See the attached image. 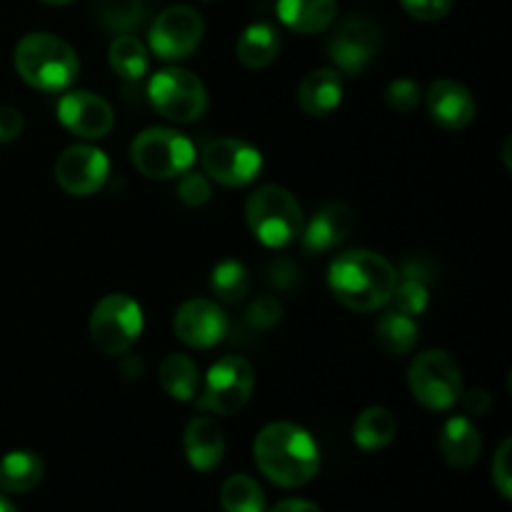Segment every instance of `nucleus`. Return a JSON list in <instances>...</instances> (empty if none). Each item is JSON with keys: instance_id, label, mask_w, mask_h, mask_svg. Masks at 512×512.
Returning <instances> with one entry per match:
<instances>
[{"instance_id": "a878e982", "label": "nucleus", "mask_w": 512, "mask_h": 512, "mask_svg": "<svg viewBox=\"0 0 512 512\" xmlns=\"http://www.w3.org/2000/svg\"><path fill=\"white\" fill-rule=\"evenodd\" d=\"M375 340L390 355H408L418 343V323L410 315L388 310L375 323Z\"/></svg>"}, {"instance_id": "f8f14e48", "label": "nucleus", "mask_w": 512, "mask_h": 512, "mask_svg": "<svg viewBox=\"0 0 512 512\" xmlns=\"http://www.w3.org/2000/svg\"><path fill=\"white\" fill-rule=\"evenodd\" d=\"M203 170L215 183L243 188L260 175L263 155L240 138H215L203 148Z\"/></svg>"}, {"instance_id": "aec40b11", "label": "nucleus", "mask_w": 512, "mask_h": 512, "mask_svg": "<svg viewBox=\"0 0 512 512\" xmlns=\"http://www.w3.org/2000/svg\"><path fill=\"white\" fill-rule=\"evenodd\" d=\"M438 445L445 463L458 470H465L478 463L480 450H483V440H480L478 428L465 415H453V418L445 420Z\"/></svg>"}, {"instance_id": "ddd939ff", "label": "nucleus", "mask_w": 512, "mask_h": 512, "mask_svg": "<svg viewBox=\"0 0 512 512\" xmlns=\"http://www.w3.org/2000/svg\"><path fill=\"white\" fill-rule=\"evenodd\" d=\"M110 173L108 155L93 145H70L55 160V180L60 188L75 198L98 193Z\"/></svg>"}, {"instance_id": "39448f33", "label": "nucleus", "mask_w": 512, "mask_h": 512, "mask_svg": "<svg viewBox=\"0 0 512 512\" xmlns=\"http://www.w3.org/2000/svg\"><path fill=\"white\" fill-rule=\"evenodd\" d=\"M130 160L145 178H180L185 170L193 168L195 145L180 130L145 128L130 143Z\"/></svg>"}, {"instance_id": "6ab92c4d", "label": "nucleus", "mask_w": 512, "mask_h": 512, "mask_svg": "<svg viewBox=\"0 0 512 512\" xmlns=\"http://www.w3.org/2000/svg\"><path fill=\"white\" fill-rule=\"evenodd\" d=\"M343 100V75L335 68L310 70L298 88V105L310 118H325Z\"/></svg>"}, {"instance_id": "72a5a7b5", "label": "nucleus", "mask_w": 512, "mask_h": 512, "mask_svg": "<svg viewBox=\"0 0 512 512\" xmlns=\"http://www.w3.org/2000/svg\"><path fill=\"white\" fill-rule=\"evenodd\" d=\"M280 318H283V305L273 295H260V298L253 300L248 310L250 325H255L258 330L273 328V325L280 323Z\"/></svg>"}, {"instance_id": "a19ab883", "label": "nucleus", "mask_w": 512, "mask_h": 512, "mask_svg": "<svg viewBox=\"0 0 512 512\" xmlns=\"http://www.w3.org/2000/svg\"><path fill=\"white\" fill-rule=\"evenodd\" d=\"M0 512H18L13 508V503H10L8 498H5V495H0Z\"/></svg>"}, {"instance_id": "4c0bfd02", "label": "nucleus", "mask_w": 512, "mask_h": 512, "mask_svg": "<svg viewBox=\"0 0 512 512\" xmlns=\"http://www.w3.org/2000/svg\"><path fill=\"white\" fill-rule=\"evenodd\" d=\"M463 405L468 410V415H478L480 418V415H485L493 408V400H490V395L483 388H473L468 393H463Z\"/></svg>"}, {"instance_id": "c756f323", "label": "nucleus", "mask_w": 512, "mask_h": 512, "mask_svg": "<svg viewBox=\"0 0 512 512\" xmlns=\"http://www.w3.org/2000/svg\"><path fill=\"white\" fill-rule=\"evenodd\" d=\"M225 512H265V493L250 475H233L220 488Z\"/></svg>"}, {"instance_id": "2eb2a0df", "label": "nucleus", "mask_w": 512, "mask_h": 512, "mask_svg": "<svg viewBox=\"0 0 512 512\" xmlns=\"http://www.w3.org/2000/svg\"><path fill=\"white\" fill-rule=\"evenodd\" d=\"M228 325L225 310L208 298L185 300L173 318V330L180 343L195 350H208L223 343L228 335Z\"/></svg>"}, {"instance_id": "dca6fc26", "label": "nucleus", "mask_w": 512, "mask_h": 512, "mask_svg": "<svg viewBox=\"0 0 512 512\" xmlns=\"http://www.w3.org/2000/svg\"><path fill=\"white\" fill-rule=\"evenodd\" d=\"M423 100L428 105L430 118L445 130L468 128L475 120V110H478L473 93L463 83L450 78L435 80L428 93L423 95Z\"/></svg>"}, {"instance_id": "5701e85b", "label": "nucleus", "mask_w": 512, "mask_h": 512, "mask_svg": "<svg viewBox=\"0 0 512 512\" xmlns=\"http://www.w3.org/2000/svg\"><path fill=\"white\" fill-rule=\"evenodd\" d=\"M280 53V35L273 25L253 23L240 33L235 43V55L250 70H263L275 63Z\"/></svg>"}, {"instance_id": "0eeeda50", "label": "nucleus", "mask_w": 512, "mask_h": 512, "mask_svg": "<svg viewBox=\"0 0 512 512\" xmlns=\"http://www.w3.org/2000/svg\"><path fill=\"white\" fill-rule=\"evenodd\" d=\"M90 340L105 355H125L143 333V310L130 295L110 293L90 313Z\"/></svg>"}, {"instance_id": "6e6552de", "label": "nucleus", "mask_w": 512, "mask_h": 512, "mask_svg": "<svg viewBox=\"0 0 512 512\" xmlns=\"http://www.w3.org/2000/svg\"><path fill=\"white\" fill-rule=\"evenodd\" d=\"M150 105L173 123H193L208 108V90L203 80L185 68H165L150 78Z\"/></svg>"}, {"instance_id": "f3484780", "label": "nucleus", "mask_w": 512, "mask_h": 512, "mask_svg": "<svg viewBox=\"0 0 512 512\" xmlns=\"http://www.w3.org/2000/svg\"><path fill=\"white\" fill-rule=\"evenodd\" d=\"M353 230V210L345 203H328L303 223V250L310 255H323L338 248Z\"/></svg>"}, {"instance_id": "7ed1b4c3", "label": "nucleus", "mask_w": 512, "mask_h": 512, "mask_svg": "<svg viewBox=\"0 0 512 512\" xmlns=\"http://www.w3.org/2000/svg\"><path fill=\"white\" fill-rule=\"evenodd\" d=\"M15 70L20 78L43 93L68 90L78 78V55L53 33H28L15 45Z\"/></svg>"}, {"instance_id": "cd10ccee", "label": "nucleus", "mask_w": 512, "mask_h": 512, "mask_svg": "<svg viewBox=\"0 0 512 512\" xmlns=\"http://www.w3.org/2000/svg\"><path fill=\"white\" fill-rule=\"evenodd\" d=\"M108 63L120 78L140 80L148 73V48L135 35L123 33L110 43Z\"/></svg>"}, {"instance_id": "f704fd0d", "label": "nucleus", "mask_w": 512, "mask_h": 512, "mask_svg": "<svg viewBox=\"0 0 512 512\" xmlns=\"http://www.w3.org/2000/svg\"><path fill=\"white\" fill-rule=\"evenodd\" d=\"M510 450H512V440H510V438H505L503 443H500L498 453H495V458H493V468H490V473H493V483H495V488H498V493L503 495L505 500H512Z\"/></svg>"}, {"instance_id": "9d476101", "label": "nucleus", "mask_w": 512, "mask_h": 512, "mask_svg": "<svg viewBox=\"0 0 512 512\" xmlns=\"http://www.w3.org/2000/svg\"><path fill=\"white\" fill-rule=\"evenodd\" d=\"M383 35L373 20L363 15H350L328 40V55L340 75H360L378 58Z\"/></svg>"}, {"instance_id": "f257e3e1", "label": "nucleus", "mask_w": 512, "mask_h": 512, "mask_svg": "<svg viewBox=\"0 0 512 512\" xmlns=\"http://www.w3.org/2000/svg\"><path fill=\"white\" fill-rule=\"evenodd\" d=\"M398 285V270L385 255L373 250L340 253L328 268V288L335 300L355 313H373L385 308Z\"/></svg>"}, {"instance_id": "393cba45", "label": "nucleus", "mask_w": 512, "mask_h": 512, "mask_svg": "<svg viewBox=\"0 0 512 512\" xmlns=\"http://www.w3.org/2000/svg\"><path fill=\"white\" fill-rule=\"evenodd\" d=\"M395 433H398V423H395V415L388 408H365L363 413L355 418L353 423V440L360 450H383L393 443Z\"/></svg>"}, {"instance_id": "4be33fe9", "label": "nucleus", "mask_w": 512, "mask_h": 512, "mask_svg": "<svg viewBox=\"0 0 512 512\" xmlns=\"http://www.w3.org/2000/svg\"><path fill=\"white\" fill-rule=\"evenodd\" d=\"M45 478V463L38 453L13 450L0 460V490L13 495H25L38 488Z\"/></svg>"}, {"instance_id": "f03ea898", "label": "nucleus", "mask_w": 512, "mask_h": 512, "mask_svg": "<svg viewBox=\"0 0 512 512\" xmlns=\"http://www.w3.org/2000/svg\"><path fill=\"white\" fill-rule=\"evenodd\" d=\"M258 470L280 488H303L318 475L320 450L313 435L295 423H270L255 435Z\"/></svg>"}, {"instance_id": "79ce46f5", "label": "nucleus", "mask_w": 512, "mask_h": 512, "mask_svg": "<svg viewBox=\"0 0 512 512\" xmlns=\"http://www.w3.org/2000/svg\"><path fill=\"white\" fill-rule=\"evenodd\" d=\"M510 143H512V138H508V140H505V148H503V160H505V168H512V165H510Z\"/></svg>"}, {"instance_id": "e433bc0d", "label": "nucleus", "mask_w": 512, "mask_h": 512, "mask_svg": "<svg viewBox=\"0 0 512 512\" xmlns=\"http://www.w3.org/2000/svg\"><path fill=\"white\" fill-rule=\"evenodd\" d=\"M23 125V115H20L18 108L0 105V145L18 138V135L23 133Z\"/></svg>"}, {"instance_id": "ea45409f", "label": "nucleus", "mask_w": 512, "mask_h": 512, "mask_svg": "<svg viewBox=\"0 0 512 512\" xmlns=\"http://www.w3.org/2000/svg\"><path fill=\"white\" fill-rule=\"evenodd\" d=\"M120 373L125 375V378H135L138 380L140 375H143V363H140V358H135V355H128V358L123 360V365H120Z\"/></svg>"}, {"instance_id": "58836bf2", "label": "nucleus", "mask_w": 512, "mask_h": 512, "mask_svg": "<svg viewBox=\"0 0 512 512\" xmlns=\"http://www.w3.org/2000/svg\"><path fill=\"white\" fill-rule=\"evenodd\" d=\"M270 512H323L315 503H308V500H280Z\"/></svg>"}, {"instance_id": "c9c22d12", "label": "nucleus", "mask_w": 512, "mask_h": 512, "mask_svg": "<svg viewBox=\"0 0 512 512\" xmlns=\"http://www.w3.org/2000/svg\"><path fill=\"white\" fill-rule=\"evenodd\" d=\"M405 13L423 23H433V20H443L453 8V0H400Z\"/></svg>"}, {"instance_id": "bb28decb", "label": "nucleus", "mask_w": 512, "mask_h": 512, "mask_svg": "<svg viewBox=\"0 0 512 512\" xmlns=\"http://www.w3.org/2000/svg\"><path fill=\"white\" fill-rule=\"evenodd\" d=\"M210 290L225 305H240L250 293V275L240 260H220L210 273Z\"/></svg>"}, {"instance_id": "423d86ee", "label": "nucleus", "mask_w": 512, "mask_h": 512, "mask_svg": "<svg viewBox=\"0 0 512 512\" xmlns=\"http://www.w3.org/2000/svg\"><path fill=\"white\" fill-rule=\"evenodd\" d=\"M408 388L423 408L448 410L463 395V370L445 350H425L408 368Z\"/></svg>"}, {"instance_id": "4468645a", "label": "nucleus", "mask_w": 512, "mask_h": 512, "mask_svg": "<svg viewBox=\"0 0 512 512\" xmlns=\"http://www.w3.org/2000/svg\"><path fill=\"white\" fill-rule=\"evenodd\" d=\"M58 120L65 130L85 140H100L113 130V105L90 90H68L58 100Z\"/></svg>"}, {"instance_id": "2f4dec72", "label": "nucleus", "mask_w": 512, "mask_h": 512, "mask_svg": "<svg viewBox=\"0 0 512 512\" xmlns=\"http://www.w3.org/2000/svg\"><path fill=\"white\" fill-rule=\"evenodd\" d=\"M420 103H423V93H420V85L415 83V80L400 78L393 80V83L385 88V105H388L390 110H395V113L408 115L413 113Z\"/></svg>"}, {"instance_id": "473e14b6", "label": "nucleus", "mask_w": 512, "mask_h": 512, "mask_svg": "<svg viewBox=\"0 0 512 512\" xmlns=\"http://www.w3.org/2000/svg\"><path fill=\"white\" fill-rule=\"evenodd\" d=\"M178 195L185 205H190V208H200V205H205L210 200L208 175L185 170L178 180Z\"/></svg>"}, {"instance_id": "7c9ffc66", "label": "nucleus", "mask_w": 512, "mask_h": 512, "mask_svg": "<svg viewBox=\"0 0 512 512\" xmlns=\"http://www.w3.org/2000/svg\"><path fill=\"white\" fill-rule=\"evenodd\" d=\"M390 303H393V310L410 315V318H415V315H423L425 310H428V303H430L428 285L418 278H405V275H403V280H400V275H398V285H395Z\"/></svg>"}, {"instance_id": "37998d69", "label": "nucleus", "mask_w": 512, "mask_h": 512, "mask_svg": "<svg viewBox=\"0 0 512 512\" xmlns=\"http://www.w3.org/2000/svg\"><path fill=\"white\" fill-rule=\"evenodd\" d=\"M40 3H45V5H68V3H73V0H40Z\"/></svg>"}, {"instance_id": "a211bd4d", "label": "nucleus", "mask_w": 512, "mask_h": 512, "mask_svg": "<svg viewBox=\"0 0 512 512\" xmlns=\"http://www.w3.org/2000/svg\"><path fill=\"white\" fill-rule=\"evenodd\" d=\"M185 458L198 473H210L223 463L225 455V435L218 420L210 415H198L185 425L183 435Z\"/></svg>"}, {"instance_id": "20e7f679", "label": "nucleus", "mask_w": 512, "mask_h": 512, "mask_svg": "<svg viewBox=\"0 0 512 512\" xmlns=\"http://www.w3.org/2000/svg\"><path fill=\"white\" fill-rule=\"evenodd\" d=\"M250 233L268 248H285L303 233L305 215L300 203L283 185H263L245 203Z\"/></svg>"}, {"instance_id": "1a4fd4ad", "label": "nucleus", "mask_w": 512, "mask_h": 512, "mask_svg": "<svg viewBox=\"0 0 512 512\" xmlns=\"http://www.w3.org/2000/svg\"><path fill=\"white\" fill-rule=\"evenodd\" d=\"M255 388V370L240 355H225L210 365L205 375L203 398H195L200 410L215 415H235L250 400Z\"/></svg>"}, {"instance_id": "b1692460", "label": "nucleus", "mask_w": 512, "mask_h": 512, "mask_svg": "<svg viewBox=\"0 0 512 512\" xmlns=\"http://www.w3.org/2000/svg\"><path fill=\"white\" fill-rule=\"evenodd\" d=\"M158 380L163 385L165 393L180 403H193L198 398L200 388V373L193 358L185 353H170L165 355L163 363L158 368Z\"/></svg>"}, {"instance_id": "9b49d317", "label": "nucleus", "mask_w": 512, "mask_h": 512, "mask_svg": "<svg viewBox=\"0 0 512 512\" xmlns=\"http://www.w3.org/2000/svg\"><path fill=\"white\" fill-rule=\"evenodd\" d=\"M203 15L190 5H170L150 25L148 43L163 60H185L203 40Z\"/></svg>"}, {"instance_id": "c85d7f7f", "label": "nucleus", "mask_w": 512, "mask_h": 512, "mask_svg": "<svg viewBox=\"0 0 512 512\" xmlns=\"http://www.w3.org/2000/svg\"><path fill=\"white\" fill-rule=\"evenodd\" d=\"M95 20L110 33H130L143 23L145 0H93Z\"/></svg>"}, {"instance_id": "412c9836", "label": "nucleus", "mask_w": 512, "mask_h": 512, "mask_svg": "<svg viewBox=\"0 0 512 512\" xmlns=\"http://www.w3.org/2000/svg\"><path fill=\"white\" fill-rule=\"evenodd\" d=\"M278 18L295 33H323L333 25L335 0H278Z\"/></svg>"}]
</instances>
